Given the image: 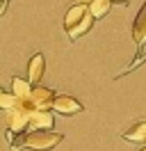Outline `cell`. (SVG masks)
Here are the masks:
<instances>
[{"label": "cell", "instance_id": "obj_4", "mask_svg": "<svg viewBox=\"0 0 146 151\" xmlns=\"http://www.w3.org/2000/svg\"><path fill=\"white\" fill-rule=\"evenodd\" d=\"M53 110L59 117H71V114H78L84 110V105L78 101V99H73V96L69 94H57L53 101Z\"/></svg>", "mask_w": 146, "mask_h": 151}, {"label": "cell", "instance_id": "obj_9", "mask_svg": "<svg viewBox=\"0 0 146 151\" xmlns=\"http://www.w3.org/2000/svg\"><path fill=\"white\" fill-rule=\"evenodd\" d=\"M32 83L30 80H23V78H18V76H14L11 78V92L21 99V101H27L30 99V94H32Z\"/></svg>", "mask_w": 146, "mask_h": 151}, {"label": "cell", "instance_id": "obj_3", "mask_svg": "<svg viewBox=\"0 0 146 151\" xmlns=\"http://www.w3.org/2000/svg\"><path fill=\"white\" fill-rule=\"evenodd\" d=\"M55 92L48 89L44 85H34L32 87V94L27 99V103L32 105L34 110H53V101H55Z\"/></svg>", "mask_w": 146, "mask_h": 151}, {"label": "cell", "instance_id": "obj_1", "mask_svg": "<svg viewBox=\"0 0 146 151\" xmlns=\"http://www.w3.org/2000/svg\"><path fill=\"white\" fill-rule=\"evenodd\" d=\"M64 135L55 131H25L18 133V137L11 142V151L14 149H27V151H50L57 144H62Z\"/></svg>", "mask_w": 146, "mask_h": 151}, {"label": "cell", "instance_id": "obj_10", "mask_svg": "<svg viewBox=\"0 0 146 151\" xmlns=\"http://www.w3.org/2000/svg\"><path fill=\"white\" fill-rule=\"evenodd\" d=\"M112 5H114L112 0H91V2H89V9H91V14H94V19H103V16L110 12Z\"/></svg>", "mask_w": 146, "mask_h": 151}, {"label": "cell", "instance_id": "obj_5", "mask_svg": "<svg viewBox=\"0 0 146 151\" xmlns=\"http://www.w3.org/2000/svg\"><path fill=\"white\" fill-rule=\"evenodd\" d=\"M55 114V110H34L30 119V131H53Z\"/></svg>", "mask_w": 146, "mask_h": 151}, {"label": "cell", "instance_id": "obj_12", "mask_svg": "<svg viewBox=\"0 0 146 151\" xmlns=\"http://www.w3.org/2000/svg\"><path fill=\"white\" fill-rule=\"evenodd\" d=\"M112 2H114V5H126L128 0H112Z\"/></svg>", "mask_w": 146, "mask_h": 151}, {"label": "cell", "instance_id": "obj_14", "mask_svg": "<svg viewBox=\"0 0 146 151\" xmlns=\"http://www.w3.org/2000/svg\"><path fill=\"white\" fill-rule=\"evenodd\" d=\"M142 151H146V147H144V149H142Z\"/></svg>", "mask_w": 146, "mask_h": 151}, {"label": "cell", "instance_id": "obj_7", "mask_svg": "<svg viewBox=\"0 0 146 151\" xmlns=\"http://www.w3.org/2000/svg\"><path fill=\"white\" fill-rule=\"evenodd\" d=\"M44 71H46V57L41 53H34L27 62V80L32 85H39L41 78H44Z\"/></svg>", "mask_w": 146, "mask_h": 151}, {"label": "cell", "instance_id": "obj_8", "mask_svg": "<svg viewBox=\"0 0 146 151\" xmlns=\"http://www.w3.org/2000/svg\"><path fill=\"white\" fill-rule=\"evenodd\" d=\"M123 140L137 142V144H146V122H135L130 128L123 131Z\"/></svg>", "mask_w": 146, "mask_h": 151}, {"label": "cell", "instance_id": "obj_13", "mask_svg": "<svg viewBox=\"0 0 146 151\" xmlns=\"http://www.w3.org/2000/svg\"><path fill=\"white\" fill-rule=\"evenodd\" d=\"M80 2H87V5H89V2H91V0H80Z\"/></svg>", "mask_w": 146, "mask_h": 151}, {"label": "cell", "instance_id": "obj_11", "mask_svg": "<svg viewBox=\"0 0 146 151\" xmlns=\"http://www.w3.org/2000/svg\"><path fill=\"white\" fill-rule=\"evenodd\" d=\"M16 105H21V99H18L14 92H7V89H2L0 92V108L7 112V110H14Z\"/></svg>", "mask_w": 146, "mask_h": 151}, {"label": "cell", "instance_id": "obj_6", "mask_svg": "<svg viewBox=\"0 0 146 151\" xmlns=\"http://www.w3.org/2000/svg\"><path fill=\"white\" fill-rule=\"evenodd\" d=\"M132 39L139 46V50L146 46V2L142 5V9L137 12L135 21H132Z\"/></svg>", "mask_w": 146, "mask_h": 151}, {"label": "cell", "instance_id": "obj_2", "mask_svg": "<svg viewBox=\"0 0 146 151\" xmlns=\"http://www.w3.org/2000/svg\"><path fill=\"white\" fill-rule=\"evenodd\" d=\"M94 14H91L89 5L87 2H78V5H73V7H69V12H66V16H64V30H66V35H69V39L71 41H75V39H80L82 35H87L91 30V25H94Z\"/></svg>", "mask_w": 146, "mask_h": 151}]
</instances>
